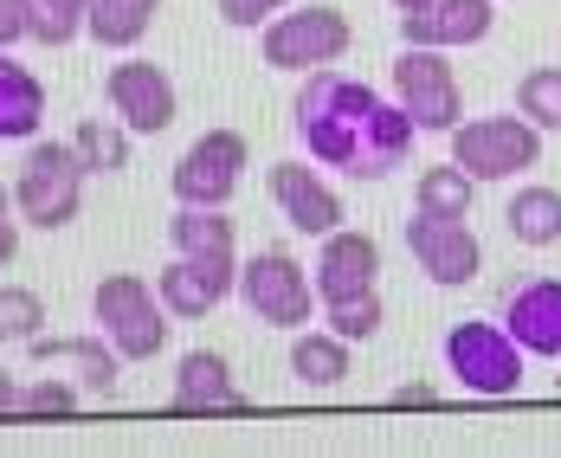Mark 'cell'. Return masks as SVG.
I'll return each mask as SVG.
<instances>
[{"mask_svg": "<svg viewBox=\"0 0 561 458\" xmlns=\"http://www.w3.org/2000/svg\"><path fill=\"white\" fill-rule=\"evenodd\" d=\"M413 136H420V123L407 116V104H400V98H393V104L381 98V104H375V116H368V136H362V156H355L348 181H388V174L407 162Z\"/></svg>", "mask_w": 561, "mask_h": 458, "instance_id": "obj_19", "label": "cell"}, {"mask_svg": "<svg viewBox=\"0 0 561 458\" xmlns=\"http://www.w3.org/2000/svg\"><path fill=\"white\" fill-rule=\"evenodd\" d=\"M239 174H245V136L239 129H207L181 149L169 181L181 207H226L239 194Z\"/></svg>", "mask_w": 561, "mask_h": 458, "instance_id": "obj_9", "label": "cell"}, {"mask_svg": "<svg viewBox=\"0 0 561 458\" xmlns=\"http://www.w3.org/2000/svg\"><path fill=\"white\" fill-rule=\"evenodd\" d=\"M451 162L478 181H510V174H529L542 162V129L523 111H497V116H465L451 129Z\"/></svg>", "mask_w": 561, "mask_h": 458, "instance_id": "obj_6", "label": "cell"}, {"mask_svg": "<svg viewBox=\"0 0 561 458\" xmlns=\"http://www.w3.org/2000/svg\"><path fill=\"white\" fill-rule=\"evenodd\" d=\"M504 330L529 355L556 362L561 355V278H523L504 290Z\"/></svg>", "mask_w": 561, "mask_h": 458, "instance_id": "obj_16", "label": "cell"}, {"mask_svg": "<svg viewBox=\"0 0 561 458\" xmlns=\"http://www.w3.org/2000/svg\"><path fill=\"white\" fill-rule=\"evenodd\" d=\"M407 252H413V265L433 278V285H471L478 278V265H484V245H478V232L465 227V220H446V214H426V207H413V220H407Z\"/></svg>", "mask_w": 561, "mask_h": 458, "instance_id": "obj_10", "label": "cell"}, {"mask_svg": "<svg viewBox=\"0 0 561 458\" xmlns=\"http://www.w3.org/2000/svg\"><path fill=\"white\" fill-rule=\"evenodd\" d=\"M156 290H162L174 323L214 317L226 297L239 290V259H187V252H174L169 265L156 272Z\"/></svg>", "mask_w": 561, "mask_h": 458, "instance_id": "obj_12", "label": "cell"}, {"mask_svg": "<svg viewBox=\"0 0 561 458\" xmlns=\"http://www.w3.org/2000/svg\"><path fill=\"white\" fill-rule=\"evenodd\" d=\"M33 362L46 368V362H71L78 368V388L91 394V401H111L116 381H123V348L98 330V336H33Z\"/></svg>", "mask_w": 561, "mask_h": 458, "instance_id": "obj_18", "label": "cell"}, {"mask_svg": "<svg viewBox=\"0 0 561 458\" xmlns=\"http://www.w3.org/2000/svg\"><path fill=\"white\" fill-rule=\"evenodd\" d=\"M478 174H465L458 162H433L420 169V187H413V207L426 214H446V220H471V201H478Z\"/></svg>", "mask_w": 561, "mask_h": 458, "instance_id": "obj_25", "label": "cell"}, {"mask_svg": "<svg viewBox=\"0 0 561 458\" xmlns=\"http://www.w3.org/2000/svg\"><path fill=\"white\" fill-rule=\"evenodd\" d=\"M516 111L529 116L542 136L561 129V65H529L523 84H516Z\"/></svg>", "mask_w": 561, "mask_h": 458, "instance_id": "obj_28", "label": "cell"}, {"mask_svg": "<svg viewBox=\"0 0 561 458\" xmlns=\"http://www.w3.org/2000/svg\"><path fill=\"white\" fill-rule=\"evenodd\" d=\"M91 20V0H26V39L39 46H71Z\"/></svg>", "mask_w": 561, "mask_h": 458, "instance_id": "obj_27", "label": "cell"}, {"mask_svg": "<svg viewBox=\"0 0 561 458\" xmlns=\"http://www.w3.org/2000/svg\"><path fill=\"white\" fill-rule=\"evenodd\" d=\"M84 156L71 142H53V136H33L26 156H20V174H13V207L20 220L39 232H58L78 220L84 207Z\"/></svg>", "mask_w": 561, "mask_h": 458, "instance_id": "obj_2", "label": "cell"}, {"mask_svg": "<svg viewBox=\"0 0 561 458\" xmlns=\"http://www.w3.org/2000/svg\"><path fill=\"white\" fill-rule=\"evenodd\" d=\"M104 104H111L116 123H129L136 136H162L174 123V78L162 65H149V58H123L111 65V78H104Z\"/></svg>", "mask_w": 561, "mask_h": 458, "instance_id": "obj_11", "label": "cell"}, {"mask_svg": "<svg viewBox=\"0 0 561 458\" xmlns=\"http://www.w3.org/2000/svg\"><path fill=\"white\" fill-rule=\"evenodd\" d=\"M156 13H162V0H91L84 33H91L98 46H111V53H129V46L156 26Z\"/></svg>", "mask_w": 561, "mask_h": 458, "instance_id": "obj_24", "label": "cell"}, {"mask_svg": "<svg viewBox=\"0 0 561 458\" xmlns=\"http://www.w3.org/2000/svg\"><path fill=\"white\" fill-rule=\"evenodd\" d=\"M129 123H111V116H84L78 129H71V149L84 156V169L91 174H116L129 169Z\"/></svg>", "mask_w": 561, "mask_h": 458, "instance_id": "obj_26", "label": "cell"}, {"mask_svg": "<svg viewBox=\"0 0 561 458\" xmlns=\"http://www.w3.org/2000/svg\"><path fill=\"white\" fill-rule=\"evenodd\" d=\"M84 407V388L78 381H65V375H39V381H26L20 388V413H78Z\"/></svg>", "mask_w": 561, "mask_h": 458, "instance_id": "obj_31", "label": "cell"}, {"mask_svg": "<svg viewBox=\"0 0 561 458\" xmlns=\"http://www.w3.org/2000/svg\"><path fill=\"white\" fill-rule=\"evenodd\" d=\"M375 272H381V245H375L368 232H348V227L323 232V252H317V265H310L323 304H342V297L375 290Z\"/></svg>", "mask_w": 561, "mask_h": 458, "instance_id": "obj_15", "label": "cell"}, {"mask_svg": "<svg viewBox=\"0 0 561 458\" xmlns=\"http://www.w3.org/2000/svg\"><path fill=\"white\" fill-rule=\"evenodd\" d=\"M169 245L187 252V259H239V239H232L226 207H174Z\"/></svg>", "mask_w": 561, "mask_h": 458, "instance_id": "obj_23", "label": "cell"}, {"mask_svg": "<svg viewBox=\"0 0 561 458\" xmlns=\"http://www.w3.org/2000/svg\"><path fill=\"white\" fill-rule=\"evenodd\" d=\"M220 7L226 26H265V20H278L284 7H297V0H214Z\"/></svg>", "mask_w": 561, "mask_h": 458, "instance_id": "obj_32", "label": "cell"}, {"mask_svg": "<svg viewBox=\"0 0 561 458\" xmlns=\"http://www.w3.org/2000/svg\"><path fill=\"white\" fill-rule=\"evenodd\" d=\"M348 348L336 330L323 323V330H297V343H290V375L304 381V388H317V394H330L342 388V375H348Z\"/></svg>", "mask_w": 561, "mask_h": 458, "instance_id": "obj_22", "label": "cell"}, {"mask_svg": "<svg viewBox=\"0 0 561 458\" xmlns=\"http://www.w3.org/2000/svg\"><path fill=\"white\" fill-rule=\"evenodd\" d=\"M323 323L336 330L342 343H368L381 323H388V304L381 290H362V297H342V304H323Z\"/></svg>", "mask_w": 561, "mask_h": 458, "instance_id": "obj_29", "label": "cell"}, {"mask_svg": "<svg viewBox=\"0 0 561 458\" xmlns=\"http://www.w3.org/2000/svg\"><path fill=\"white\" fill-rule=\"evenodd\" d=\"M393 98L407 104V116L420 129H439L451 136L465 123V91L451 78V58L439 46H400L393 53Z\"/></svg>", "mask_w": 561, "mask_h": 458, "instance_id": "obj_8", "label": "cell"}, {"mask_svg": "<svg viewBox=\"0 0 561 458\" xmlns=\"http://www.w3.org/2000/svg\"><path fill=\"white\" fill-rule=\"evenodd\" d=\"M265 187H272V201H278L284 227L310 232V239H323V232L342 227V194L310 169V162H272V169H265Z\"/></svg>", "mask_w": 561, "mask_h": 458, "instance_id": "obj_13", "label": "cell"}, {"mask_svg": "<svg viewBox=\"0 0 561 458\" xmlns=\"http://www.w3.org/2000/svg\"><path fill=\"white\" fill-rule=\"evenodd\" d=\"M0 413H20V381L0 368Z\"/></svg>", "mask_w": 561, "mask_h": 458, "instance_id": "obj_36", "label": "cell"}, {"mask_svg": "<svg viewBox=\"0 0 561 458\" xmlns=\"http://www.w3.org/2000/svg\"><path fill=\"white\" fill-rule=\"evenodd\" d=\"M393 407H439V388L433 381H407V388H393Z\"/></svg>", "mask_w": 561, "mask_h": 458, "instance_id": "obj_35", "label": "cell"}, {"mask_svg": "<svg viewBox=\"0 0 561 458\" xmlns=\"http://www.w3.org/2000/svg\"><path fill=\"white\" fill-rule=\"evenodd\" d=\"M348 39H355V26H348V13L330 7V0H304L297 13L284 7L278 20L259 26V53H265V65H278V71H323V65H336L348 53Z\"/></svg>", "mask_w": 561, "mask_h": 458, "instance_id": "obj_5", "label": "cell"}, {"mask_svg": "<svg viewBox=\"0 0 561 458\" xmlns=\"http://www.w3.org/2000/svg\"><path fill=\"white\" fill-rule=\"evenodd\" d=\"M439 355H446V375L465 394H478V401H510V394L523 388V355H529V348L516 343L504 323L465 317V323L446 330Z\"/></svg>", "mask_w": 561, "mask_h": 458, "instance_id": "obj_3", "label": "cell"}, {"mask_svg": "<svg viewBox=\"0 0 561 458\" xmlns=\"http://www.w3.org/2000/svg\"><path fill=\"white\" fill-rule=\"evenodd\" d=\"M504 227L516 245H529V252H542V245H556L561 239V187H542V181H529V187H516L504 207Z\"/></svg>", "mask_w": 561, "mask_h": 458, "instance_id": "obj_21", "label": "cell"}, {"mask_svg": "<svg viewBox=\"0 0 561 458\" xmlns=\"http://www.w3.org/2000/svg\"><path fill=\"white\" fill-rule=\"evenodd\" d=\"M91 317L123 348V362H149V355L169 348V323H174L169 304H162V290L142 285L136 272H104L91 285Z\"/></svg>", "mask_w": 561, "mask_h": 458, "instance_id": "obj_4", "label": "cell"}, {"mask_svg": "<svg viewBox=\"0 0 561 458\" xmlns=\"http://www.w3.org/2000/svg\"><path fill=\"white\" fill-rule=\"evenodd\" d=\"M39 123H46V84L13 53H0V142H33Z\"/></svg>", "mask_w": 561, "mask_h": 458, "instance_id": "obj_20", "label": "cell"}, {"mask_svg": "<svg viewBox=\"0 0 561 458\" xmlns=\"http://www.w3.org/2000/svg\"><path fill=\"white\" fill-rule=\"evenodd\" d=\"M13 252H20V207H13V187L0 181V272L13 265Z\"/></svg>", "mask_w": 561, "mask_h": 458, "instance_id": "obj_33", "label": "cell"}, {"mask_svg": "<svg viewBox=\"0 0 561 458\" xmlns=\"http://www.w3.org/2000/svg\"><path fill=\"white\" fill-rule=\"evenodd\" d=\"M26 39V0H0V53H13Z\"/></svg>", "mask_w": 561, "mask_h": 458, "instance_id": "obj_34", "label": "cell"}, {"mask_svg": "<svg viewBox=\"0 0 561 458\" xmlns=\"http://www.w3.org/2000/svg\"><path fill=\"white\" fill-rule=\"evenodd\" d=\"M491 26H497V0H433L420 13H400V46L458 53V46L491 39Z\"/></svg>", "mask_w": 561, "mask_h": 458, "instance_id": "obj_14", "label": "cell"}, {"mask_svg": "<svg viewBox=\"0 0 561 458\" xmlns=\"http://www.w3.org/2000/svg\"><path fill=\"white\" fill-rule=\"evenodd\" d=\"M239 297H245V310L259 317V323H272V330H304L310 323V310H317V278H310V265H297L290 252H252L245 265H239Z\"/></svg>", "mask_w": 561, "mask_h": 458, "instance_id": "obj_7", "label": "cell"}, {"mask_svg": "<svg viewBox=\"0 0 561 458\" xmlns=\"http://www.w3.org/2000/svg\"><path fill=\"white\" fill-rule=\"evenodd\" d=\"M39 323H46L39 290L0 285V343H33V336H39Z\"/></svg>", "mask_w": 561, "mask_h": 458, "instance_id": "obj_30", "label": "cell"}, {"mask_svg": "<svg viewBox=\"0 0 561 458\" xmlns=\"http://www.w3.org/2000/svg\"><path fill=\"white\" fill-rule=\"evenodd\" d=\"M375 84H362V78H342L336 65H323V71H304V84H297V104H290V123L304 129V149H310V162L317 169H355V156H362V136H368V116H375Z\"/></svg>", "mask_w": 561, "mask_h": 458, "instance_id": "obj_1", "label": "cell"}, {"mask_svg": "<svg viewBox=\"0 0 561 458\" xmlns=\"http://www.w3.org/2000/svg\"><path fill=\"white\" fill-rule=\"evenodd\" d=\"M245 388L232 381V362L220 348H187L174 362V413H245Z\"/></svg>", "mask_w": 561, "mask_h": 458, "instance_id": "obj_17", "label": "cell"}, {"mask_svg": "<svg viewBox=\"0 0 561 458\" xmlns=\"http://www.w3.org/2000/svg\"><path fill=\"white\" fill-rule=\"evenodd\" d=\"M393 13H420V7H433V0H388Z\"/></svg>", "mask_w": 561, "mask_h": 458, "instance_id": "obj_37", "label": "cell"}]
</instances>
